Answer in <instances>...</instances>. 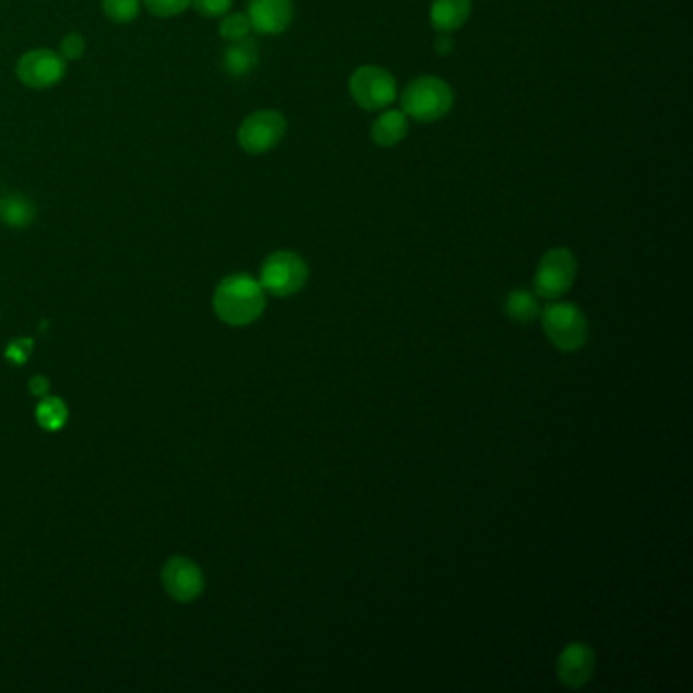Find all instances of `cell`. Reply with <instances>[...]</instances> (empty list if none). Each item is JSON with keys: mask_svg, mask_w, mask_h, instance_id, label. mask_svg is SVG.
I'll return each mask as SVG.
<instances>
[{"mask_svg": "<svg viewBox=\"0 0 693 693\" xmlns=\"http://www.w3.org/2000/svg\"><path fill=\"white\" fill-rule=\"evenodd\" d=\"M454 90L444 78L421 75L411 80L401 94V110L421 125L437 122L451 113L454 108Z\"/></svg>", "mask_w": 693, "mask_h": 693, "instance_id": "2", "label": "cell"}, {"mask_svg": "<svg viewBox=\"0 0 693 693\" xmlns=\"http://www.w3.org/2000/svg\"><path fill=\"white\" fill-rule=\"evenodd\" d=\"M287 134V118L283 113L265 108L246 116L238 129V145L248 155H265L273 151Z\"/></svg>", "mask_w": 693, "mask_h": 693, "instance_id": "7", "label": "cell"}, {"mask_svg": "<svg viewBox=\"0 0 693 693\" xmlns=\"http://www.w3.org/2000/svg\"><path fill=\"white\" fill-rule=\"evenodd\" d=\"M191 7L205 19H222L231 13L232 0H191Z\"/></svg>", "mask_w": 693, "mask_h": 693, "instance_id": "21", "label": "cell"}, {"mask_svg": "<svg viewBox=\"0 0 693 693\" xmlns=\"http://www.w3.org/2000/svg\"><path fill=\"white\" fill-rule=\"evenodd\" d=\"M267 307V293L259 279L250 274L236 273L220 281L214 293V312L224 324L243 328L262 316Z\"/></svg>", "mask_w": 693, "mask_h": 693, "instance_id": "1", "label": "cell"}, {"mask_svg": "<svg viewBox=\"0 0 693 693\" xmlns=\"http://www.w3.org/2000/svg\"><path fill=\"white\" fill-rule=\"evenodd\" d=\"M25 344H27V340H16V342H13V344L9 346V350H7V356L13 359L15 362H25L27 354H30L27 350H23Z\"/></svg>", "mask_w": 693, "mask_h": 693, "instance_id": "24", "label": "cell"}, {"mask_svg": "<svg viewBox=\"0 0 693 693\" xmlns=\"http://www.w3.org/2000/svg\"><path fill=\"white\" fill-rule=\"evenodd\" d=\"M102 9L113 23L127 25L141 13V0H102Z\"/></svg>", "mask_w": 693, "mask_h": 693, "instance_id": "18", "label": "cell"}, {"mask_svg": "<svg viewBox=\"0 0 693 693\" xmlns=\"http://www.w3.org/2000/svg\"><path fill=\"white\" fill-rule=\"evenodd\" d=\"M505 314L517 324H531L541 316L539 297L529 290H513L506 295Z\"/></svg>", "mask_w": 693, "mask_h": 693, "instance_id": "16", "label": "cell"}, {"mask_svg": "<svg viewBox=\"0 0 693 693\" xmlns=\"http://www.w3.org/2000/svg\"><path fill=\"white\" fill-rule=\"evenodd\" d=\"M541 326L549 342L560 352H578L588 342V319L578 305L551 302L541 309Z\"/></svg>", "mask_w": 693, "mask_h": 693, "instance_id": "3", "label": "cell"}, {"mask_svg": "<svg viewBox=\"0 0 693 693\" xmlns=\"http://www.w3.org/2000/svg\"><path fill=\"white\" fill-rule=\"evenodd\" d=\"M409 130H411V122L403 110L385 108L380 110V115L376 116L371 127V139L376 146L390 149V146L401 145L409 137Z\"/></svg>", "mask_w": 693, "mask_h": 693, "instance_id": "12", "label": "cell"}, {"mask_svg": "<svg viewBox=\"0 0 693 693\" xmlns=\"http://www.w3.org/2000/svg\"><path fill=\"white\" fill-rule=\"evenodd\" d=\"M557 679L569 690H582L596 673V650L586 643H569L557 657Z\"/></svg>", "mask_w": 693, "mask_h": 693, "instance_id": "10", "label": "cell"}, {"mask_svg": "<svg viewBox=\"0 0 693 693\" xmlns=\"http://www.w3.org/2000/svg\"><path fill=\"white\" fill-rule=\"evenodd\" d=\"M472 15V0H434L430 7V23L437 33L462 30Z\"/></svg>", "mask_w": 693, "mask_h": 693, "instance_id": "13", "label": "cell"}, {"mask_svg": "<svg viewBox=\"0 0 693 693\" xmlns=\"http://www.w3.org/2000/svg\"><path fill=\"white\" fill-rule=\"evenodd\" d=\"M84 51H86L84 37H82L80 33H70V35H66V37L61 39L58 54L61 58L66 59V61H78V59L84 56Z\"/></svg>", "mask_w": 693, "mask_h": 693, "instance_id": "22", "label": "cell"}, {"mask_svg": "<svg viewBox=\"0 0 693 693\" xmlns=\"http://www.w3.org/2000/svg\"><path fill=\"white\" fill-rule=\"evenodd\" d=\"M66 59L51 49H31L16 61V78L31 90H47L58 86L66 78Z\"/></svg>", "mask_w": 693, "mask_h": 693, "instance_id": "8", "label": "cell"}, {"mask_svg": "<svg viewBox=\"0 0 693 693\" xmlns=\"http://www.w3.org/2000/svg\"><path fill=\"white\" fill-rule=\"evenodd\" d=\"M37 208L23 193H9L0 198V222L11 228H27L35 220Z\"/></svg>", "mask_w": 693, "mask_h": 693, "instance_id": "15", "label": "cell"}, {"mask_svg": "<svg viewBox=\"0 0 693 693\" xmlns=\"http://www.w3.org/2000/svg\"><path fill=\"white\" fill-rule=\"evenodd\" d=\"M37 421L47 432H58L68 421V407L59 397H45L37 404Z\"/></svg>", "mask_w": 693, "mask_h": 693, "instance_id": "17", "label": "cell"}, {"mask_svg": "<svg viewBox=\"0 0 693 693\" xmlns=\"http://www.w3.org/2000/svg\"><path fill=\"white\" fill-rule=\"evenodd\" d=\"M222 66L234 78H243L252 72L259 66V47L255 44V39L246 37L228 45L222 58Z\"/></svg>", "mask_w": 693, "mask_h": 693, "instance_id": "14", "label": "cell"}, {"mask_svg": "<svg viewBox=\"0 0 693 693\" xmlns=\"http://www.w3.org/2000/svg\"><path fill=\"white\" fill-rule=\"evenodd\" d=\"M348 90L356 106H361L366 113H380L390 108V104L399 96L395 75L387 68L375 63L356 68L350 75Z\"/></svg>", "mask_w": 693, "mask_h": 693, "instance_id": "5", "label": "cell"}, {"mask_svg": "<svg viewBox=\"0 0 693 693\" xmlns=\"http://www.w3.org/2000/svg\"><path fill=\"white\" fill-rule=\"evenodd\" d=\"M246 15L259 35H281L290 30L295 9L293 0H250Z\"/></svg>", "mask_w": 693, "mask_h": 693, "instance_id": "11", "label": "cell"}, {"mask_svg": "<svg viewBox=\"0 0 693 693\" xmlns=\"http://www.w3.org/2000/svg\"><path fill=\"white\" fill-rule=\"evenodd\" d=\"M576 274H578L576 255L565 246L551 248L537 265L533 277L535 295L545 302H557L572 290Z\"/></svg>", "mask_w": 693, "mask_h": 693, "instance_id": "4", "label": "cell"}, {"mask_svg": "<svg viewBox=\"0 0 693 693\" xmlns=\"http://www.w3.org/2000/svg\"><path fill=\"white\" fill-rule=\"evenodd\" d=\"M47 378L44 376H35V378H31V392L33 395H45L47 392Z\"/></svg>", "mask_w": 693, "mask_h": 693, "instance_id": "25", "label": "cell"}, {"mask_svg": "<svg viewBox=\"0 0 693 693\" xmlns=\"http://www.w3.org/2000/svg\"><path fill=\"white\" fill-rule=\"evenodd\" d=\"M143 2H145L146 11L160 19L181 15L188 7H191V0H143Z\"/></svg>", "mask_w": 693, "mask_h": 693, "instance_id": "20", "label": "cell"}, {"mask_svg": "<svg viewBox=\"0 0 693 693\" xmlns=\"http://www.w3.org/2000/svg\"><path fill=\"white\" fill-rule=\"evenodd\" d=\"M218 30H220L222 39H226L228 44H234V42L250 37L252 27H250V21H248L246 13H226L222 16Z\"/></svg>", "mask_w": 693, "mask_h": 693, "instance_id": "19", "label": "cell"}, {"mask_svg": "<svg viewBox=\"0 0 693 693\" xmlns=\"http://www.w3.org/2000/svg\"><path fill=\"white\" fill-rule=\"evenodd\" d=\"M309 269L297 252L274 250L260 265L259 283L273 297H291L304 290Z\"/></svg>", "mask_w": 693, "mask_h": 693, "instance_id": "6", "label": "cell"}, {"mask_svg": "<svg viewBox=\"0 0 693 693\" xmlns=\"http://www.w3.org/2000/svg\"><path fill=\"white\" fill-rule=\"evenodd\" d=\"M161 579L167 594L177 602H191L203 592L202 569L188 557H172L163 565Z\"/></svg>", "mask_w": 693, "mask_h": 693, "instance_id": "9", "label": "cell"}, {"mask_svg": "<svg viewBox=\"0 0 693 693\" xmlns=\"http://www.w3.org/2000/svg\"><path fill=\"white\" fill-rule=\"evenodd\" d=\"M434 47L435 51H437V56L446 58V56H451V54H454L456 42H454L451 33H439V35L435 37Z\"/></svg>", "mask_w": 693, "mask_h": 693, "instance_id": "23", "label": "cell"}]
</instances>
